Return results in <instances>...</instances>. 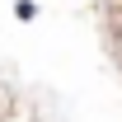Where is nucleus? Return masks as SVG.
Here are the masks:
<instances>
[{
  "label": "nucleus",
  "mask_w": 122,
  "mask_h": 122,
  "mask_svg": "<svg viewBox=\"0 0 122 122\" xmlns=\"http://www.w3.org/2000/svg\"><path fill=\"white\" fill-rule=\"evenodd\" d=\"M14 19L33 24V19H38V5H33V0H14Z\"/></svg>",
  "instance_id": "f257e3e1"
}]
</instances>
